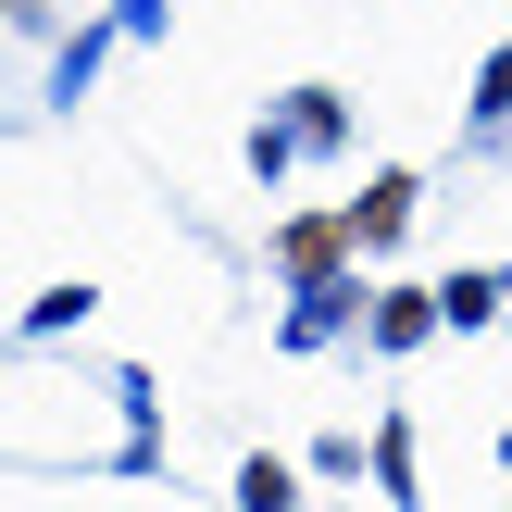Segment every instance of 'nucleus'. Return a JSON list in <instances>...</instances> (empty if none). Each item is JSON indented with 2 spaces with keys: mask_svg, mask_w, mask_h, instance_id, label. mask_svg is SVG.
<instances>
[{
  "mask_svg": "<svg viewBox=\"0 0 512 512\" xmlns=\"http://www.w3.org/2000/svg\"><path fill=\"white\" fill-rule=\"evenodd\" d=\"M400 213H413V188H400V175H388V188H375V200H363V213H350V238H388V225H400Z\"/></svg>",
  "mask_w": 512,
  "mask_h": 512,
  "instance_id": "nucleus-1",
  "label": "nucleus"
}]
</instances>
